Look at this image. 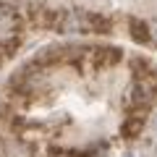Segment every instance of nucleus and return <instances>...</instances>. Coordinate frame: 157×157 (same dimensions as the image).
<instances>
[{"mask_svg":"<svg viewBox=\"0 0 157 157\" xmlns=\"http://www.w3.org/2000/svg\"><path fill=\"white\" fill-rule=\"evenodd\" d=\"M63 29H66L68 34H71V32H78V29H84V18H78L76 13H71V16H68V21H66V26H63Z\"/></svg>","mask_w":157,"mask_h":157,"instance_id":"nucleus-1","label":"nucleus"},{"mask_svg":"<svg viewBox=\"0 0 157 157\" xmlns=\"http://www.w3.org/2000/svg\"><path fill=\"white\" fill-rule=\"evenodd\" d=\"M141 123H144L141 118H136V121H131V123H126V126H123V134L128 136V139H134V136H136V134L141 131Z\"/></svg>","mask_w":157,"mask_h":157,"instance_id":"nucleus-2","label":"nucleus"},{"mask_svg":"<svg viewBox=\"0 0 157 157\" xmlns=\"http://www.w3.org/2000/svg\"><path fill=\"white\" fill-rule=\"evenodd\" d=\"M11 24H13L11 11H8V8H0V32H8V29H11Z\"/></svg>","mask_w":157,"mask_h":157,"instance_id":"nucleus-3","label":"nucleus"},{"mask_svg":"<svg viewBox=\"0 0 157 157\" xmlns=\"http://www.w3.org/2000/svg\"><path fill=\"white\" fill-rule=\"evenodd\" d=\"M131 26H134V37L144 42V39H147V26H144V24H139V21H134Z\"/></svg>","mask_w":157,"mask_h":157,"instance_id":"nucleus-4","label":"nucleus"},{"mask_svg":"<svg viewBox=\"0 0 157 157\" xmlns=\"http://www.w3.org/2000/svg\"><path fill=\"white\" fill-rule=\"evenodd\" d=\"M123 157H134V155H123Z\"/></svg>","mask_w":157,"mask_h":157,"instance_id":"nucleus-5","label":"nucleus"}]
</instances>
